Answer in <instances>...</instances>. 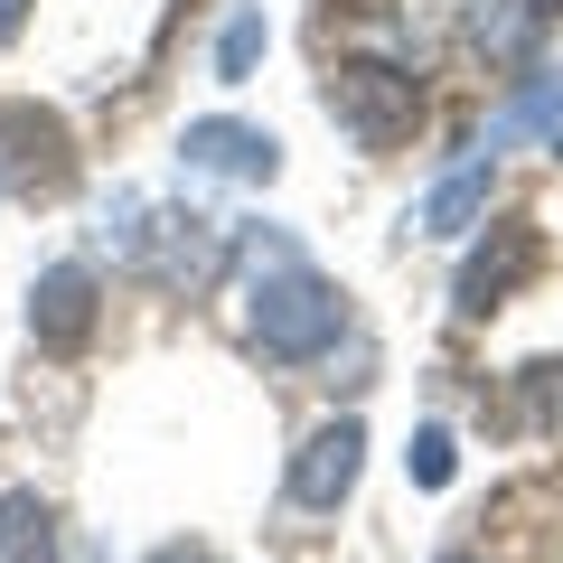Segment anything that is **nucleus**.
I'll return each mask as SVG.
<instances>
[{
	"instance_id": "f03ea898",
	"label": "nucleus",
	"mask_w": 563,
	"mask_h": 563,
	"mask_svg": "<svg viewBox=\"0 0 563 563\" xmlns=\"http://www.w3.org/2000/svg\"><path fill=\"white\" fill-rule=\"evenodd\" d=\"M103 235H113V254L132 263L141 282H161V291H198V282H217V263H225V225L198 217V207L122 198L113 217H103Z\"/></svg>"
},
{
	"instance_id": "0eeeda50",
	"label": "nucleus",
	"mask_w": 563,
	"mask_h": 563,
	"mask_svg": "<svg viewBox=\"0 0 563 563\" xmlns=\"http://www.w3.org/2000/svg\"><path fill=\"white\" fill-rule=\"evenodd\" d=\"M357 470H366V422L357 413H339V422H320L301 442V461H291V507H339L347 488H357Z\"/></svg>"
},
{
	"instance_id": "f8f14e48",
	"label": "nucleus",
	"mask_w": 563,
	"mask_h": 563,
	"mask_svg": "<svg viewBox=\"0 0 563 563\" xmlns=\"http://www.w3.org/2000/svg\"><path fill=\"white\" fill-rule=\"evenodd\" d=\"M263 38H273V29H263V0H235L225 29H217V85H244V76H254Z\"/></svg>"
},
{
	"instance_id": "9d476101",
	"label": "nucleus",
	"mask_w": 563,
	"mask_h": 563,
	"mask_svg": "<svg viewBox=\"0 0 563 563\" xmlns=\"http://www.w3.org/2000/svg\"><path fill=\"white\" fill-rule=\"evenodd\" d=\"M544 38V10L536 0H470V47H488L498 66H526Z\"/></svg>"
},
{
	"instance_id": "ddd939ff",
	"label": "nucleus",
	"mask_w": 563,
	"mask_h": 563,
	"mask_svg": "<svg viewBox=\"0 0 563 563\" xmlns=\"http://www.w3.org/2000/svg\"><path fill=\"white\" fill-rule=\"evenodd\" d=\"M404 470H413V488H451V470H461V442H451L442 422H422L413 451H404Z\"/></svg>"
},
{
	"instance_id": "2eb2a0df",
	"label": "nucleus",
	"mask_w": 563,
	"mask_h": 563,
	"mask_svg": "<svg viewBox=\"0 0 563 563\" xmlns=\"http://www.w3.org/2000/svg\"><path fill=\"white\" fill-rule=\"evenodd\" d=\"M526 385H536V413L554 422L563 413V366H526Z\"/></svg>"
},
{
	"instance_id": "1a4fd4ad",
	"label": "nucleus",
	"mask_w": 563,
	"mask_h": 563,
	"mask_svg": "<svg viewBox=\"0 0 563 563\" xmlns=\"http://www.w3.org/2000/svg\"><path fill=\"white\" fill-rule=\"evenodd\" d=\"M488 188H498V151L479 141L451 179H432V198L413 207V225L422 235H470V225H488Z\"/></svg>"
},
{
	"instance_id": "7ed1b4c3",
	"label": "nucleus",
	"mask_w": 563,
	"mask_h": 563,
	"mask_svg": "<svg viewBox=\"0 0 563 563\" xmlns=\"http://www.w3.org/2000/svg\"><path fill=\"white\" fill-rule=\"evenodd\" d=\"M320 103H329V122H339L357 151H395L422 122V76L413 66H385V57H347V66H329Z\"/></svg>"
},
{
	"instance_id": "4468645a",
	"label": "nucleus",
	"mask_w": 563,
	"mask_h": 563,
	"mask_svg": "<svg viewBox=\"0 0 563 563\" xmlns=\"http://www.w3.org/2000/svg\"><path fill=\"white\" fill-rule=\"evenodd\" d=\"M517 122H544V151H554V161H563V95H526V103H517V113H507V122H498V141H507V132H517Z\"/></svg>"
},
{
	"instance_id": "39448f33",
	"label": "nucleus",
	"mask_w": 563,
	"mask_h": 563,
	"mask_svg": "<svg viewBox=\"0 0 563 563\" xmlns=\"http://www.w3.org/2000/svg\"><path fill=\"white\" fill-rule=\"evenodd\" d=\"M95 320H103V282H95V263H47L38 291H29V339H38L47 357H76V347L95 339Z\"/></svg>"
},
{
	"instance_id": "a211bd4d",
	"label": "nucleus",
	"mask_w": 563,
	"mask_h": 563,
	"mask_svg": "<svg viewBox=\"0 0 563 563\" xmlns=\"http://www.w3.org/2000/svg\"><path fill=\"white\" fill-rule=\"evenodd\" d=\"M536 10H544V20H554V10H563V0H536Z\"/></svg>"
},
{
	"instance_id": "6ab92c4d",
	"label": "nucleus",
	"mask_w": 563,
	"mask_h": 563,
	"mask_svg": "<svg viewBox=\"0 0 563 563\" xmlns=\"http://www.w3.org/2000/svg\"><path fill=\"white\" fill-rule=\"evenodd\" d=\"M442 563H479V554H442Z\"/></svg>"
},
{
	"instance_id": "dca6fc26",
	"label": "nucleus",
	"mask_w": 563,
	"mask_h": 563,
	"mask_svg": "<svg viewBox=\"0 0 563 563\" xmlns=\"http://www.w3.org/2000/svg\"><path fill=\"white\" fill-rule=\"evenodd\" d=\"M20 29H29V0H0V47L20 38Z\"/></svg>"
},
{
	"instance_id": "f3484780",
	"label": "nucleus",
	"mask_w": 563,
	"mask_h": 563,
	"mask_svg": "<svg viewBox=\"0 0 563 563\" xmlns=\"http://www.w3.org/2000/svg\"><path fill=\"white\" fill-rule=\"evenodd\" d=\"M151 563H207V544H161Z\"/></svg>"
},
{
	"instance_id": "9b49d317",
	"label": "nucleus",
	"mask_w": 563,
	"mask_h": 563,
	"mask_svg": "<svg viewBox=\"0 0 563 563\" xmlns=\"http://www.w3.org/2000/svg\"><path fill=\"white\" fill-rule=\"evenodd\" d=\"M0 563H57V507L38 488H10L0 498Z\"/></svg>"
},
{
	"instance_id": "423d86ee",
	"label": "nucleus",
	"mask_w": 563,
	"mask_h": 563,
	"mask_svg": "<svg viewBox=\"0 0 563 563\" xmlns=\"http://www.w3.org/2000/svg\"><path fill=\"white\" fill-rule=\"evenodd\" d=\"M179 169H207V179H282V141L273 132H254V122H225V113H207V122H188L179 132Z\"/></svg>"
},
{
	"instance_id": "20e7f679",
	"label": "nucleus",
	"mask_w": 563,
	"mask_h": 563,
	"mask_svg": "<svg viewBox=\"0 0 563 563\" xmlns=\"http://www.w3.org/2000/svg\"><path fill=\"white\" fill-rule=\"evenodd\" d=\"M0 188L20 207H47V198L76 188V132H66V113H47L38 95L0 103Z\"/></svg>"
},
{
	"instance_id": "f257e3e1",
	"label": "nucleus",
	"mask_w": 563,
	"mask_h": 563,
	"mask_svg": "<svg viewBox=\"0 0 563 563\" xmlns=\"http://www.w3.org/2000/svg\"><path fill=\"white\" fill-rule=\"evenodd\" d=\"M339 329H347V291L329 273H310L301 244L263 235L254 244V291H244V339H254L263 357L301 366V357H329Z\"/></svg>"
},
{
	"instance_id": "6e6552de",
	"label": "nucleus",
	"mask_w": 563,
	"mask_h": 563,
	"mask_svg": "<svg viewBox=\"0 0 563 563\" xmlns=\"http://www.w3.org/2000/svg\"><path fill=\"white\" fill-rule=\"evenodd\" d=\"M536 254H544V244H536V225H526V217H507L498 235H488L479 254L461 263V291H451V301H461V320H488V310H498L507 291H517L526 273H536Z\"/></svg>"
}]
</instances>
